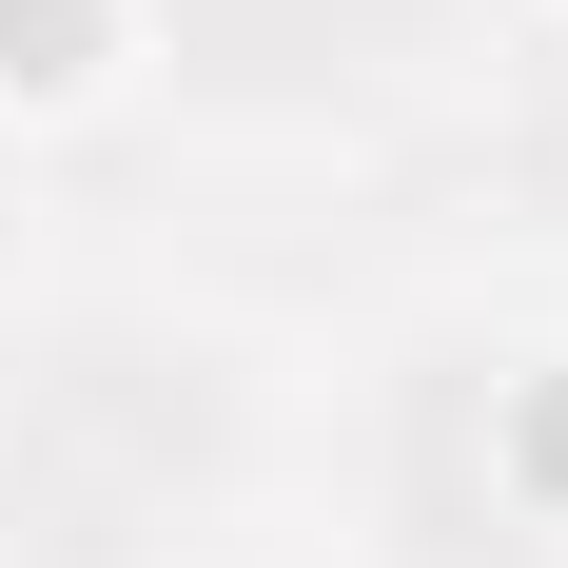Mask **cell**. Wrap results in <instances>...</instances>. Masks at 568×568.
Wrapping results in <instances>:
<instances>
[{
	"label": "cell",
	"mask_w": 568,
	"mask_h": 568,
	"mask_svg": "<svg viewBox=\"0 0 568 568\" xmlns=\"http://www.w3.org/2000/svg\"><path fill=\"white\" fill-rule=\"evenodd\" d=\"M176 59L235 79V99H353V79H393L432 40V0H158Z\"/></svg>",
	"instance_id": "7a4b0ae2"
},
{
	"label": "cell",
	"mask_w": 568,
	"mask_h": 568,
	"mask_svg": "<svg viewBox=\"0 0 568 568\" xmlns=\"http://www.w3.org/2000/svg\"><path fill=\"white\" fill-rule=\"evenodd\" d=\"M216 470H235L216 353L196 334H79L0 432V510H20V568H158L216 510Z\"/></svg>",
	"instance_id": "6da1fadb"
}]
</instances>
